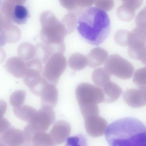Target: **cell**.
Returning <instances> with one entry per match:
<instances>
[{"instance_id": "obj_7", "label": "cell", "mask_w": 146, "mask_h": 146, "mask_svg": "<svg viewBox=\"0 0 146 146\" xmlns=\"http://www.w3.org/2000/svg\"><path fill=\"white\" fill-rule=\"evenodd\" d=\"M75 94L79 106L96 104L104 102V96L100 88L87 83H81L76 87Z\"/></svg>"}, {"instance_id": "obj_28", "label": "cell", "mask_w": 146, "mask_h": 146, "mask_svg": "<svg viewBox=\"0 0 146 146\" xmlns=\"http://www.w3.org/2000/svg\"><path fill=\"white\" fill-rule=\"evenodd\" d=\"M94 3L96 7L104 11L111 10L114 5L113 0H96L95 1Z\"/></svg>"}, {"instance_id": "obj_4", "label": "cell", "mask_w": 146, "mask_h": 146, "mask_svg": "<svg viewBox=\"0 0 146 146\" xmlns=\"http://www.w3.org/2000/svg\"><path fill=\"white\" fill-rule=\"evenodd\" d=\"M55 119L53 109L41 106L31 121L24 127L23 131L28 137L31 138L36 133L46 132Z\"/></svg>"}, {"instance_id": "obj_20", "label": "cell", "mask_w": 146, "mask_h": 146, "mask_svg": "<svg viewBox=\"0 0 146 146\" xmlns=\"http://www.w3.org/2000/svg\"><path fill=\"white\" fill-rule=\"evenodd\" d=\"M31 144L32 146H55L49 133L40 132L36 133Z\"/></svg>"}, {"instance_id": "obj_16", "label": "cell", "mask_w": 146, "mask_h": 146, "mask_svg": "<svg viewBox=\"0 0 146 146\" xmlns=\"http://www.w3.org/2000/svg\"><path fill=\"white\" fill-rule=\"evenodd\" d=\"M104 102L111 103L115 102L119 97L122 90L117 84L110 81L102 88Z\"/></svg>"}, {"instance_id": "obj_33", "label": "cell", "mask_w": 146, "mask_h": 146, "mask_svg": "<svg viewBox=\"0 0 146 146\" xmlns=\"http://www.w3.org/2000/svg\"></svg>"}, {"instance_id": "obj_30", "label": "cell", "mask_w": 146, "mask_h": 146, "mask_svg": "<svg viewBox=\"0 0 146 146\" xmlns=\"http://www.w3.org/2000/svg\"><path fill=\"white\" fill-rule=\"evenodd\" d=\"M143 0H123L122 4L133 10L138 9L141 5Z\"/></svg>"}, {"instance_id": "obj_14", "label": "cell", "mask_w": 146, "mask_h": 146, "mask_svg": "<svg viewBox=\"0 0 146 146\" xmlns=\"http://www.w3.org/2000/svg\"><path fill=\"white\" fill-rule=\"evenodd\" d=\"M108 55L107 51L101 48H93L86 57L88 66L94 68L102 65L107 59Z\"/></svg>"}, {"instance_id": "obj_6", "label": "cell", "mask_w": 146, "mask_h": 146, "mask_svg": "<svg viewBox=\"0 0 146 146\" xmlns=\"http://www.w3.org/2000/svg\"><path fill=\"white\" fill-rule=\"evenodd\" d=\"M104 67L110 74L122 79L130 78L134 71V67L130 62L115 54L108 57Z\"/></svg>"}, {"instance_id": "obj_29", "label": "cell", "mask_w": 146, "mask_h": 146, "mask_svg": "<svg viewBox=\"0 0 146 146\" xmlns=\"http://www.w3.org/2000/svg\"><path fill=\"white\" fill-rule=\"evenodd\" d=\"M135 23L137 27L146 30V8L141 11L137 16Z\"/></svg>"}, {"instance_id": "obj_31", "label": "cell", "mask_w": 146, "mask_h": 146, "mask_svg": "<svg viewBox=\"0 0 146 146\" xmlns=\"http://www.w3.org/2000/svg\"><path fill=\"white\" fill-rule=\"evenodd\" d=\"M7 109V104L3 100L0 99V118L3 117Z\"/></svg>"}, {"instance_id": "obj_32", "label": "cell", "mask_w": 146, "mask_h": 146, "mask_svg": "<svg viewBox=\"0 0 146 146\" xmlns=\"http://www.w3.org/2000/svg\"><path fill=\"white\" fill-rule=\"evenodd\" d=\"M0 146H6L3 143H0Z\"/></svg>"}, {"instance_id": "obj_24", "label": "cell", "mask_w": 146, "mask_h": 146, "mask_svg": "<svg viewBox=\"0 0 146 146\" xmlns=\"http://www.w3.org/2000/svg\"><path fill=\"white\" fill-rule=\"evenodd\" d=\"M133 82L139 88H146V68H140L135 72L133 76Z\"/></svg>"}, {"instance_id": "obj_11", "label": "cell", "mask_w": 146, "mask_h": 146, "mask_svg": "<svg viewBox=\"0 0 146 146\" xmlns=\"http://www.w3.org/2000/svg\"><path fill=\"white\" fill-rule=\"evenodd\" d=\"M71 127L67 122L62 120L55 122L48 133L55 146L63 143L71 131Z\"/></svg>"}, {"instance_id": "obj_17", "label": "cell", "mask_w": 146, "mask_h": 146, "mask_svg": "<svg viewBox=\"0 0 146 146\" xmlns=\"http://www.w3.org/2000/svg\"><path fill=\"white\" fill-rule=\"evenodd\" d=\"M29 16V12L27 7L21 3H16L11 14L12 21L18 24H24L26 22Z\"/></svg>"}, {"instance_id": "obj_19", "label": "cell", "mask_w": 146, "mask_h": 146, "mask_svg": "<svg viewBox=\"0 0 146 146\" xmlns=\"http://www.w3.org/2000/svg\"><path fill=\"white\" fill-rule=\"evenodd\" d=\"M111 78V74L104 68H97L93 71L92 75L94 83L102 88L110 81Z\"/></svg>"}, {"instance_id": "obj_10", "label": "cell", "mask_w": 146, "mask_h": 146, "mask_svg": "<svg viewBox=\"0 0 146 146\" xmlns=\"http://www.w3.org/2000/svg\"><path fill=\"white\" fill-rule=\"evenodd\" d=\"M123 97L125 102L130 107L138 108L145 106L146 90L144 88H130L124 91Z\"/></svg>"}, {"instance_id": "obj_23", "label": "cell", "mask_w": 146, "mask_h": 146, "mask_svg": "<svg viewBox=\"0 0 146 146\" xmlns=\"http://www.w3.org/2000/svg\"><path fill=\"white\" fill-rule=\"evenodd\" d=\"M26 96V92L24 90H19L15 91L10 96V104L14 108L20 107L24 103Z\"/></svg>"}, {"instance_id": "obj_25", "label": "cell", "mask_w": 146, "mask_h": 146, "mask_svg": "<svg viewBox=\"0 0 146 146\" xmlns=\"http://www.w3.org/2000/svg\"><path fill=\"white\" fill-rule=\"evenodd\" d=\"M81 113L84 119L99 115V109L97 105L90 104L80 106Z\"/></svg>"}, {"instance_id": "obj_15", "label": "cell", "mask_w": 146, "mask_h": 146, "mask_svg": "<svg viewBox=\"0 0 146 146\" xmlns=\"http://www.w3.org/2000/svg\"><path fill=\"white\" fill-rule=\"evenodd\" d=\"M5 67L7 72L18 78L23 77L27 69L26 63L17 57L9 59L6 62Z\"/></svg>"}, {"instance_id": "obj_21", "label": "cell", "mask_w": 146, "mask_h": 146, "mask_svg": "<svg viewBox=\"0 0 146 146\" xmlns=\"http://www.w3.org/2000/svg\"><path fill=\"white\" fill-rule=\"evenodd\" d=\"M69 65L73 70L77 71L82 70L87 65L86 58L82 54H78L70 58Z\"/></svg>"}, {"instance_id": "obj_27", "label": "cell", "mask_w": 146, "mask_h": 146, "mask_svg": "<svg viewBox=\"0 0 146 146\" xmlns=\"http://www.w3.org/2000/svg\"><path fill=\"white\" fill-rule=\"evenodd\" d=\"M129 32L124 29L118 30L114 35L115 40L117 43L122 46L127 45V40Z\"/></svg>"}, {"instance_id": "obj_12", "label": "cell", "mask_w": 146, "mask_h": 146, "mask_svg": "<svg viewBox=\"0 0 146 146\" xmlns=\"http://www.w3.org/2000/svg\"><path fill=\"white\" fill-rule=\"evenodd\" d=\"M0 143L7 146H23L27 144L23 131L12 127L1 135Z\"/></svg>"}, {"instance_id": "obj_22", "label": "cell", "mask_w": 146, "mask_h": 146, "mask_svg": "<svg viewBox=\"0 0 146 146\" xmlns=\"http://www.w3.org/2000/svg\"><path fill=\"white\" fill-rule=\"evenodd\" d=\"M117 17L121 20L128 22L133 19L135 16V12L123 4L119 6L116 10Z\"/></svg>"}, {"instance_id": "obj_18", "label": "cell", "mask_w": 146, "mask_h": 146, "mask_svg": "<svg viewBox=\"0 0 146 146\" xmlns=\"http://www.w3.org/2000/svg\"><path fill=\"white\" fill-rule=\"evenodd\" d=\"M37 111L33 107L27 105L14 108L13 110L14 113L16 117L28 123L31 121Z\"/></svg>"}, {"instance_id": "obj_1", "label": "cell", "mask_w": 146, "mask_h": 146, "mask_svg": "<svg viewBox=\"0 0 146 146\" xmlns=\"http://www.w3.org/2000/svg\"><path fill=\"white\" fill-rule=\"evenodd\" d=\"M107 128L105 137L109 146H146V127L137 118L118 119Z\"/></svg>"}, {"instance_id": "obj_13", "label": "cell", "mask_w": 146, "mask_h": 146, "mask_svg": "<svg viewBox=\"0 0 146 146\" xmlns=\"http://www.w3.org/2000/svg\"><path fill=\"white\" fill-rule=\"evenodd\" d=\"M41 106L53 109L57 104L58 92L55 86L48 84L45 86L40 96Z\"/></svg>"}, {"instance_id": "obj_9", "label": "cell", "mask_w": 146, "mask_h": 146, "mask_svg": "<svg viewBox=\"0 0 146 146\" xmlns=\"http://www.w3.org/2000/svg\"><path fill=\"white\" fill-rule=\"evenodd\" d=\"M84 120L86 132L92 137H96L102 136L107 127L106 120L99 115L89 117Z\"/></svg>"}, {"instance_id": "obj_2", "label": "cell", "mask_w": 146, "mask_h": 146, "mask_svg": "<svg viewBox=\"0 0 146 146\" xmlns=\"http://www.w3.org/2000/svg\"><path fill=\"white\" fill-rule=\"evenodd\" d=\"M77 30L81 36L89 44L98 45L108 36L111 30L109 16L105 12L96 7H89L79 16Z\"/></svg>"}, {"instance_id": "obj_26", "label": "cell", "mask_w": 146, "mask_h": 146, "mask_svg": "<svg viewBox=\"0 0 146 146\" xmlns=\"http://www.w3.org/2000/svg\"><path fill=\"white\" fill-rule=\"evenodd\" d=\"M65 146H88V145L85 137L79 134L68 138Z\"/></svg>"}, {"instance_id": "obj_3", "label": "cell", "mask_w": 146, "mask_h": 146, "mask_svg": "<svg viewBox=\"0 0 146 146\" xmlns=\"http://www.w3.org/2000/svg\"><path fill=\"white\" fill-rule=\"evenodd\" d=\"M26 70L23 77L25 84L33 94L40 96L46 86L48 84L42 77L41 62L37 59L31 60L26 63Z\"/></svg>"}, {"instance_id": "obj_5", "label": "cell", "mask_w": 146, "mask_h": 146, "mask_svg": "<svg viewBox=\"0 0 146 146\" xmlns=\"http://www.w3.org/2000/svg\"><path fill=\"white\" fill-rule=\"evenodd\" d=\"M127 46L129 56L145 64L146 30L136 27L129 32Z\"/></svg>"}, {"instance_id": "obj_8", "label": "cell", "mask_w": 146, "mask_h": 146, "mask_svg": "<svg viewBox=\"0 0 146 146\" xmlns=\"http://www.w3.org/2000/svg\"><path fill=\"white\" fill-rule=\"evenodd\" d=\"M45 62L42 77L48 84L56 86L66 68V60L62 56H54Z\"/></svg>"}]
</instances>
